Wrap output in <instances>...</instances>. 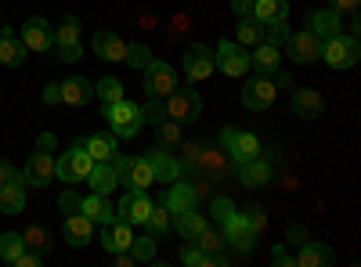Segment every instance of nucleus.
Returning a JSON list of instances; mask_svg holds the SVG:
<instances>
[{
	"label": "nucleus",
	"instance_id": "obj_54",
	"mask_svg": "<svg viewBox=\"0 0 361 267\" xmlns=\"http://www.w3.org/2000/svg\"><path fill=\"white\" fill-rule=\"evenodd\" d=\"M271 260H275V263H296V260L286 253V246H275V249H271Z\"/></svg>",
	"mask_w": 361,
	"mask_h": 267
},
{
	"label": "nucleus",
	"instance_id": "obj_16",
	"mask_svg": "<svg viewBox=\"0 0 361 267\" xmlns=\"http://www.w3.org/2000/svg\"><path fill=\"white\" fill-rule=\"evenodd\" d=\"M221 228H224V242H231L238 253L257 249V231L250 228V221H246L243 213H235V217H231V221H224Z\"/></svg>",
	"mask_w": 361,
	"mask_h": 267
},
{
	"label": "nucleus",
	"instance_id": "obj_4",
	"mask_svg": "<svg viewBox=\"0 0 361 267\" xmlns=\"http://www.w3.org/2000/svg\"><path fill=\"white\" fill-rule=\"evenodd\" d=\"M322 58L329 69H350L357 58H361V47L354 37H343V33H333L322 40Z\"/></svg>",
	"mask_w": 361,
	"mask_h": 267
},
{
	"label": "nucleus",
	"instance_id": "obj_39",
	"mask_svg": "<svg viewBox=\"0 0 361 267\" xmlns=\"http://www.w3.org/2000/svg\"><path fill=\"white\" fill-rule=\"evenodd\" d=\"M145 224H148V231H152V235H166L170 224H173V213L166 210V202H159V206L152 202V213H148Z\"/></svg>",
	"mask_w": 361,
	"mask_h": 267
},
{
	"label": "nucleus",
	"instance_id": "obj_13",
	"mask_svg": "<svg viewBox=\"0 0 361 267\" xmlns=\"http://www.w3.org/2000/svg\"><path fill=\"white\" fill-rule=\"evenodd\" d=\"M145 159H148V166H152L156 181H163V185H173V181H180V177H185V166H180V159L170 156V148H163V144L152 148Z\"/></svg>",
	"mask_w": 361,
	"mask_h": 267
},
{
	"label": "nucleus",
	"instance_id": "obj_25",
	"mask_svg": "<svg viewBox=\"0 0 361 267\" xmlns=\"http://www.w3.org/2000/svg\"><path fill=\"white\" fill-rule=\"evenodd\" d=\"M250 69H257L260 76H271L275 69H282V51L271 47V44H257L250 54Z\"/></svg>",
	"mask_w": 361,
	"mask_h": 267
},
{
	"label": "nucleus",
	"instance_id": "obj_14",
	"mask_svg": "<svg viewBox=\"0 0 361 267\" xmlns=\"http://www.w3.org/2000/svg\"><path fill=\"white\" fill-rule=\"evenodd\" d=\"M235 173H238V185L243 188H267L271 185V163L267 159H260V156H253V159H243V163H235Z\"/></svg>",
	"mask_w": 361,
	"mask_h": 267
},
{
	"label": "nucleus",
	"instance_id": "obj_45",
	"mask_svg": "<svg viewBox=\"0 0 361 267\" xmlns=\"http://www.w3.org/2000/svg\"><path fill=\"white\" fill-rule=\"evenodd\" d=\"M127 62H130L134 69H145L148 62H152V51H148V44H130V47H127Z\"/></svg>",
	"mask_w": 361,
	"mask_h": 267
},
{
	"label": "nucleus",
	"instance_id": "obj_35",
	"mask_svg": "<svg viewBox=\"0 0 361 267\" xmlns=\"http://www.w3.org/2000/svg\"><path fill=\"white\" fill-rule=\"evenodd\" d=\"M238 47H257V44H264V22H257V18H238V40H235Z\"/></svg>",
	"mask_w": 361,
	"mask_h": 267
},
{
	"label": "nucleus",
	"instance_id": "obj_27",
	"mask_svg": "<svg viewBox=\"0 0 361 267\" xmlns=\"http://www.w3.org/2000/svg\"><path fill=\"white\" fill-rule=\"evenodd\" d=\"M22 210H25V185H22V177H18V181L0 185V213L18 217Z\"/></svg>",
	"mask_w": 361,
	"mask_h": 267
},
{
	"label": "nucleus",
	"instance_id": "obj_12",
	"mask_svg": "<svg viewBox=\"0 0 361 267\" xmlns=\"http://www.w3.org/2000/svg\"><path fill=\"white\" fill-rule=\"evenodd\" d=\"M51 177H54V156L44 152V148H37V152L29 156L25 170H22V185H29V188H47Z\"/></svg>",
	"mask_w": 361,
	"mask_h": 267
},
{
	"label": "nucleus",
	"instance_id": "obj_3",
	"mask_svg": "<svg viewBox=\"0 0 361 267\" xmlns=\"http://www.w3.org/2000/svg\"><path fill=\"white\" fill-rule=\"evenodd\" d=\"M141 73H145V94L152 101H163V98H170L177 91V69L159 62V58H152Z\"/></svg>",
	"mask_w": 361,
	"mask_h": 267
},
{
	"label": "nucleus",
	"instance_id": "obj_44",
	"mask_svg": "<svg viewBox=\"0 0 361 267\" xmlns=\"http://www.w3.org/2000/svg\"><path fill=\"white\" fill-rule=\"evenodd\" d=\"M156 130H159V144H163V148L180 144V123H177V120H159Z\"/></svg>",
	"mask_w": 361,
	"mask_h": 267
},
{
	"label": "nucleus",
	"instance_id": "obj_7",
	"mask_svg": "<svg viewBox=\"0 0 361 267\" xmlns=\"http://www.w3.org/2000/svg\"><path fill=\"white\" fill-rule=\"evenodd\" d=\"M54 51L69 66L80 62V18L76 15H62V22L54 29Z\"/></svg>",
	"mask_w": 361,
	"mask_h": 267
},
{
	"label": "nucleus",
	"instance_id": "obj_57",
	"mask_svg": "<svg viewBox=\"0 0 361 267\" xmlns=\"http://www.w3.org/2000/svg\"><path fill=\"white\" fill-rule=\"evenodd\" d=\"M37 148H44V152H54V134H40V144Z\"/></svg>",
	"mask_w": 361,
	"mask_h": 267
},
{
	"label": "nucleus",
	"instance_id": "obj_56",
	"mask_svg": "<svg viewBox=\"0 0 361 267\" xmlns=\"http://www.w3.org/2000/svg\"><path fill=\"white\" fill-rule=\"evenodd\" d=\"M134 22H137L141 29H156V18H152V15H148V11H141V15H137Z\"/></svg>",
	"mask_w": 361,
	"mask_h": 267
},
{
	"label": "nucleus",
	"instance_id": "obj_41",
	"mask_svg": "<svg viewBox=\"0 0 361 267\" xmlns=\"http://www.w3.org/2000/svg\"><path fill=\"white\" fill-rule=\"evenodd\" d=\"M130 253H134L137 263H152L156 260V235H141V239H134Z\"/></svg>",
	"mask_w": 361,
	"mask_h": 267
},
{
	"label": "nucleus",
	"instance_id": "obj_53",
	"mask_svg": "<svg viewBox=\"0 0 361 267\" xmlns=\"http://www.w3.org/2000/svg\"><path fill=\"white\" fill-rule=\"evenodd\" d=\"M231 11L238 18H253V0H231Z\"/></svg>",
	"mask_w": 361,
	"mask_h": 267
},
{
	"label": "nucleus",
	"instance_id": "obj_9",
	"mask_svg": "<svg viewBox=\"0 0 361 267\" xmlns=\"http://www.w3.org/2000/svg\"><path fill=\"white\" fill-rule=\"evenodd\" d=\"M275 98H279V83L267 80V76H253V80L243 87V105H246L250 112L271 108V105H275Z\"/></svg>",
	"mask_w": 361,
	"mask_h": 267
},
{
	"label": "nucleus",
	"instance_id": "obj_8",
	"mask_svg": "<svg viewBox=\"0 0 361 267\" xmlns=\"http://www.w3.org/2000/svg\"><path fill=\"white\" fill-rule=\"evenodd\" d=\"M214 69H221L224 76H246L250 73V51L238 47L235 40H221V47L214 51Z\"/></svg>",
	"mask_w": 361,
	"mask_h": 267
},
{
	"label": "nucleus",
	"instance_id": "obj_28",
	"mask_svg": "<svg viewBox=\"0 0 361 267\" xmlns=\"http://www.w3.org/2000/svg\"><path fill=\"white\" fill-rule=\"evenodd\" d=\"M83 148L90 152V159L94 163H112L119 156V148H116V134H90L83 141Z\"/></svg>",
	"mask_w": 361,
	"mask_h": 267
},
{
	"label": "nucleus",
	"instance_id": "obj_5",
	"mask_svg": "<svg viewBox=\"0 0 361 267\" xmlns=\"http://www.w3.org/2000/svg\"><path fill=\"white\" fill-rule=\"evenodd\" d=\"M90 166H94V159H90V152L76 141L66 156H58V159H54V177H62V181L76 185V181H87Z\"/></svg>",
	"mask_w": 361,
	"mask_h": 267
},
{
	"label": "nucleus",
	"instance_id": "obj_20",
	"mask_svg": "<svg viewBox=\"0 0 361 267\" xmlns=\"http://www.w3.org/2000/svg\"><path fill=\"white\" fill-rule=\"evenodd\" d=\"M87 185L90 192H98V195H112L119 188V173H116V163H94L87 173Z\"/></svg>",
	"mask_w": 361,
	"mask_h": 267
},
{
	"label": "nucleus",
	"instance_id": "obj_58",
	"mask_svg": "<svg viewBox=\"0 0 361 267\" xmlns=\"http://www.w3.org/2000/svg\"><path fill=\"white\" fill-rule=\"evenodd\" d=\"M4 29H8V25H0V37H4Z\"/></svg>",
	"mask_w": 361,
	"mask_h": 267
},
{
	"label": "nucleus",
	"instance_id": "obj_10",
	"mask_svg": "<svg viewBox=\"0 0 361 267\" xmlns=\"http://www.w3.org/2000/svg\"><path fill=\"white\" fill-rule=\"evenodd\" d=\"M221 144L228 148L231 163H243V159H253V156H260V152H264L260 137H253V134H243V130H235V127H224V134H221Z\"/></svg>",
	"mask_w": 361,
	"mask_h": 267
},
{
	"label": "nucleus",
	"instance_id": "obj_34",
	"mask_svg": "<svg viewBox=\"0 0 361 267\" xmlns=\"http://www.w3.org/2000/svg\"><path fill=\"white\" fill-rule=\"evenodd\" d=\"M307 29H311V33H318V37L325 40V37H333V33H340V15H336L333 8H329V11H318V15H311Z\"/></svg>",
	"mask_w": 361,
	"mask_h": 267
},
{
	"label": "nucleus",
	"instance_id": "obj_18",
	"mask_svg": "<svg viewBox=\"0 0 361 267\" xmlns=\"http://www.w3.org/2000/svg\"><path fill=\"white\" fill-rule=\"evenodd\" d=\"M22 44H25V51H51L54 47V33H51V25L44 22V18H29L25 25H22Z\"/></svg>",
	"mask_w": 361,
	"mask_h": 267
},
{
	"label": "nucleus",
	"instance_id": "obj_38",
	"mask_svg": "<svg viewBox=\"0 0 361 267\" xmlns=\"http://www.w3.org/2000/svg\"><path fill=\"white\" fill-rule=\"evenodd\" d=\"M22 242H25V249H40V253H47V249H51V235H47L44 224H29V228L22 231Z\"/></svg>",
	"mask_w": 361,
	"mask_h": 267
},
{
	"label": "nucleus",
	"instance_id": "obj_40",
	"mask_svg": "<svg viewBox=\"0 0 361 267\" xmlns=\"http://www.w3.org/2000/svg\"><path fill=\"white\" fill-rule=\"evenodd\" d=\"M286 40H289V25H286V18H279V22H264V44H271V47H286Z\"/></svg>",
	"mask_w": 361,
	"mask_h": 267
},
{
	"label": "nucleus",
	"instance_id": "obj_43",
	"mask_svg": "<svg viewBox=\"0 0 361 267\" xmlns=\"http://www.w3.org/2000/svg\"><path fill=\"white\" fill-rule=\"evenodd\" d=\"M209 213H214L217 224H224V221L235 217V202H231L228 195H214V199H209Z\"/></svg>",
	"mask_w": 361,
	"mask_h": 267
},
{
	"label": "nucleus",
	"instance_id": "obj_42",
	"mask_svg": "<svg viewBox=\"0 0 361 267\" xmlns=\"http://www.w3.org/2000/svg\"><path fill=\"white\" fill-rule=\"evenodd\" d=\"M98 98H102V108H105V105H116L119 98H123V83H119L116 76H105V80L98 83Z\"/></svg>",
	"mask_w": 361,
	"mask_h": 267
},
{
	"label": "nucleus",
	"instance_id": "obj_2",
	"mask_svg": "<svg viewBox=\"0 0 361 267\" xmlns=\"http://www.w3.org/2000/svg\"><path fill=\"white\" fill-rule=\"evenodd\" d=\"M112 163H116V173H119V185H123V188H130V192H148V188L156 185V173H152V166H148L145 156H141V159H134V156H116Z\"/></svg>",
	"mask_w": 361,
	"mask_h": 267
},
{
	"label": "nucleus",
	"instance_id": "obj_48",
	"mask_svg": "<svg viewBox=\"0 0 361 267\" xmlns=\"http://www.w3.org/2000/svg\"><path fill=\"white\" fill-rule=\"evenodd\" d=\"M15 263H18V267H40V263H44V253H40V249H22V256H18Z\"/></svg>",
	"mask_w": 361,
	"mask_h": 267
},
{
	"label": "nucleus",
	"instance_id": "obj_49",
	"mask_svg": "<svg viewBox=\"0 0 361 267\" xmlns=\"http://www.w3.org/2000/svg\"><path fill=\"white\" fill-rule=\"evenodd\" d=\"M80 202H83V199H76V192H66L62 199H58V206L66 210V217H69V213H80Z\"/></svg>",
	"mask_w": 361,
	"mask_h": 267
},
{
	"label": "nucleus",
	"instance_id": "obj_6",
	"mask_svg": "<svg viewBox=\"0 0 361 267\" xmlns=\"http://www.w3.org/2000/svg\"><path fill=\"white\" fill-rule=\"evenodd\" d=\"M163 112L166 120H177V123H192L195 116L202 112V98L192 91V87H177L170 98H163Z\"/></svg>",
	"mask_w": 361,
	"mask_h": 267
},
{
	"label": "nucleus",
	"instance_id": "obj_19",
	"mask_svg": "<svg viewBox=\"0 0 361 267\" xmlns=\"http://www.w3.org/2000/svg\"><path fill=\"white\" fill-rule=\"evenodd\" d=\"M80 213H83L87 221H94V224H112V221H116V206L109 202V195L90 192V195L80 202Z\"/></svg>",
	"mask_w": 361,
	"mask_h": 267
},
{
	"label": "nucleus",
	"instance_id": "obj_17",
	"mask_svg": "<svg viewBox=\"0 0 361 267\" xmlns=\"http://www.w3.org/2000/svg\"><path fill=\"white\" fill-rule=\"evenodd\" d=\"M209 73H214V51L202 47V44L185 47V76L195 83V80H206Z\"/></svg>",
	"mask_w": 361,
	"mask_h": 267
},
{
	"label": "nucleus",
	"instance_id": "obj_51",
	"mask_svg": "<svg viewBox=\"0 0 361 267\" xmlns=\"http://www.w3.org/2000/svg\"><path fill=\"white\" fill-rule=\"evenodd\" d=\"M44 101L47 105H62V83H47L44 87Z\"/></svg>",
	"mask_w": 361,
	"mask_h": 267
},
{
	"label": "nucleus",
	"instance_id": "obj_37",
	"mask_svg": "<svg viewBox=\"0 0 361 267\" xmlns=\"http://www.w3.org/2000/svg\"><path fill=\"white\" fill-rule=\"evenodd\" d=\"M22 249H25V242H22L18 231H4V235H0V260H4V263H15L22 256Z\"/></svg>",
	"mask_w": 361,
	"mask_h": 267
},
{
	"label": "nucleus",
	"instance_id": "obj_29",
	"mask_svg": "<svg viewBox=\"0 0 361 267\" xmlns=\"http://www.w3.org/2000/svg\"><path fill=\"white\" fill-rule=\"evenodd\" d=\"M90 94H94V87H90L83 76H69V80H62V105H87L90 101Z\"/></svg>",
	"mask_w": 361,
	"mask_h": 267
},
{
	"label": "nucleus",
	"instance_id": "obj_21",
	"mask_svg": "<svg viewBox=\"0 0 361 267\" xmlns=\"http://www.w3.org/2000/svg\"><path fill=\"white\" fill-rule=\"evenodd\" d=\"M130 242H134V228L130 224H123V221L105 224V231H102L105 253H123V249H130Z\"/></svg>",
	"mask_w": 361,
	"mask_h": 267
},
{
	"label": "nucleus",
	"instance_id": "obj_33",
	"mask_svg": "<svg viewBox=\"0 0 361 267\" xmlns=\"http://www.w3.org/2000/svg\"><path fill=\"white\" fill-rule=\"evenodd\" d=\"M253 18H257V22L289 18V4H286V0H253Z\"/></svg>",
	"mask_w": 361,
	"mask_h": 267
},
{
	"label": "nucleus",
	"instance_id": "obj_36",
	"mask_svg": "<svg viewBox=\"0 0 361 267\" xmlns=\"http://www.w3.org/2000/svg\"><path fill=\"white\" fill-rule=\"evenodd\" d=\"M195 246L206 253V256H217V253H224V231H214V228H202L199 235H195Z\"/></svg>",
	"mask_w": 361,
	"mask_h": 267
},
{
	"label": "nucleus",
	"instance_id": "obj_52",
	"mask_svg": "<svg viewBox=\"0 0 361 267\" xmlns=\"http://www.w3.org/2000/svg\"><path fill=\"white\" fill-rule=\"evenodd\" d=\"M18 177H22V173H18V170H15V166L8 163V159H0V185H8V181H18Z\"/></svg>",
	"mask_w": 361,
	"mask_h": 267
},
{
	"label": "nucleus",
	"instance_id": "obj_23",
	"mask_svg": "<svg viewBox=\"0 0 361 267\" xmlns=\"http://www.w3.org/2000/svg\"><path fill=\"white\" fill-rule=\"evenodd\" d=\"M300 267H329L336 256H333V249H329L325 242H314V239H304V246H300V253L293 256Z\"/></svg>",
	"mask_w": 361,
	"mask_h": 267
},
{
	"label": "nucleus",
	"instance_id": "obj_11",
	"mask_svg": "<svg viewBox=\"0 0 361 267\" xmlns=\"http://www.w3.org/2000/svg\"><path fill=\"white\" fill-rule=\"evenodd\" d=\"M148 213H152V199H148V192H127L123 199H119V206H116V221H123L130 228L145 224Z\"/></svg>",
	"mask_w": 361,
	"mask_h": 267
},
{
	"label": "nucleus",
	"instance_id": "obj_1",
	"mask_svg": "<svg viewBox=\"0 0 361 267\" xmlns=\"http://www.w3.org/2000/svg\"><path fill=\"white\" fill-rule=\"evenodd\" d=\"M102 116L109 120V127H112L116 137H137L141 127H145V108H137V105L127 101V98H119L116 105H105Z\"/></svg>",
	"mask_w": 361,
	"mask_h": 267
},
{
	"label": "nucleus",
	"instance_id": "obj_32",
	"mask_svg": "<svg viewBox=\"0 0 361 267\" xmlns=\"http://www.w3.org/2000/svg\"><path fill=\"white\" fill-rule=\"evenodd\" d=\"M209 221H206V213H199V206H195V210H185V213H173V228L180 231V239H188V242H195V235Z\"/></svg>",
	"mask_w": 361,
	"mask_h": 267
},
{
	"label": "nucleus",
	"instance_id": "obj_22",
	"mask_svg": "<svg viewBox=\"0 0 361 267\" xmlns=\"http://www.w3.org/2000/svg\"><path fill=\"white\" fill-rule=\"evenodd\" d=\"M62 235H66V242L69 246H87L90 242V235H94V221H87L83 213H69L66 221H62Z\"/></svg>",
	"mask_w": 361,
	"mask_h": 267
},
{
	"label": "nucleus",
	"instance_id": "obj_30",
	"mask_svg": "<svg viewBox=\"0 0 361 267\" xmlns=\"http://www.w3.org/2000/svg\"><path fill=\"white\" fill-rule=\"evenodd\" d=\"M25 44L11 33V29H4V37H0V62H4L8 69H18L22 62H25Z\"/></svg>",
	"mask_w": 361,
	"mask_h": 267
},
{
	"label": "nucleus",
	"instance_id": "obj_24",
	"mask_svg": "<svg viewBox=\"0 0 361 267\" xmlns=\"http://www.w3.org/2000/svg\"><path fill=\"white\" fill-rule=\"evenodd\" d=\"M127 47H130L127 40H119L116 33H105V29L94 37V54L105 58V62H127Z\"/></svg>",
	"mask_w": 361,
	"mask_h": 267
},
{
	"label": "nucleus",
	"instance_id": "obj_50",
	"mask_svg": "<svg viewBox=\"0 0 361 267\" xmlns=\"http://www.w3.org/2000/svg\"><path fill=\"white\" fill-rule=\"evenodd\" d=\"M357 4H361V0H329V8H333L336 15H354Z\"/></svg>",
	"mask_w": 361,
	"mask_h": 267
},
{
	"label": "nucleus",
	"instance_id": "obj_26",
	"mask_svg": "<svg viewBox=\"0 0 361 267\" xmlns=\"http://www.w3.org/2000/svg\"><path fill=\"white\" fill-rule=\"evenodd\" d=\"M163 202H166V210H170V213H185V210H195V206H199V195H195V188H192V185L173 181Z\"/></svg>",
	"mask_w": 361,
	"mask_h": 267
},
{
	"label": "nucleus",
	"instance_id": "obj_46",
	"mask_svg": "<svg viewBox=\"0 0 361 267\" xmlns=\"http://www.w3.org/2000/svg\"><path fill=\"white\" fill-rule=\"evenodd\" d=\"M180 263H188V267H206V253L199 246H185L180 249Z\"/></svg>",
	"mask_w": 361,
	"mask_h": 267
},
{
	"label": "nucleus",
	"instance_id": "obj_15",
	"mask_svg": "<svg viewBox=\"0 0 361 267\" xmlns=\"http://www.w3.org/2000/svg\"><path fill=\"white\" fill-rule=\"evenodd\" d=\"M286 51H289L293 62L307 66V62H314V58H322V37H318V33H311V29H307V33H289Z\"/></svg>",
	"mask_w": 361,
	"mask_h": 267
},
{
	"label": "nucleus",
	"instance_id": "obj_55",
	"mask_svg": "<svg viewBox=\"0 0 361 267\" xmlns=\"http://www.w3.org/2000/svg\"><path fill=\"white\" fill-rule=\"evenodd\" d=\"M185 29H188V18H185V15H177V18L170 22V33H173V37H177V33H185Z\"/></svg>",
	"mask_w": 361,
	"mask_h": 267
},
{
	"label": "nucleus",
	"instance_id": "obj_31",
	"mask_svg": "<svg viewBox=\"0 0 361 267\" xmlns=\"http://www.w3.org/2000/svg\"><path fill=\"white\" fill-rule=\"evenodd\" d=\"M322 108H325V101H322L318 91H296L293 94V112L300 116V120H318Z\"/></svg>",
	"mask_w": 361,
	"mask_h": 267
},
{
	"label": "nucleus",
	"instance_id": "obj_47",
	"mask_svg": "<svg viewBox=\"0 0 361 267\" xmlns=\"http://www.w3.org/2000/svg\"><path fill=\"white\" fill-rule=\"evenodd\" d=\"M243 217H246V221H250V228H253V231H257V235H260V231H264V228H267V213H264V210H260V206H250V210H246V213H243Z\"/></svg>",
	"mask_w": 361,
	"mask_h": 267
}]
</instances>
